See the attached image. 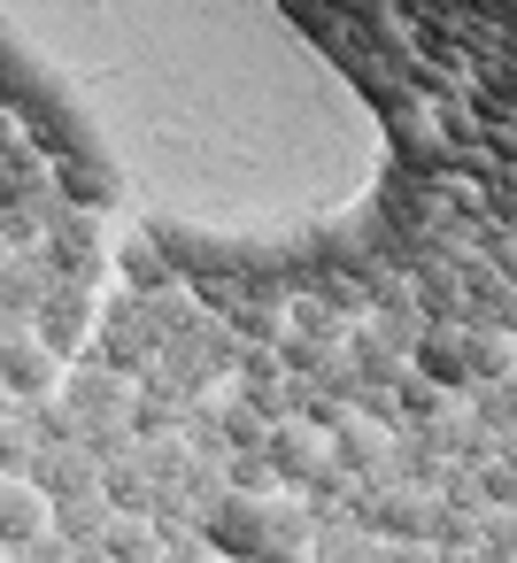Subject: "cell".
Returning a JSON list of instances; mask_svg holds the SVG:
<instances>
[{"label": "cell", "mask_w": 517, "mask_h": 563, "mask_svg": "<svg viewBox=\"0 0 517 563\" xmlns=\"http://www.w3.org/2000/svg\"><path fill=\"white\" fill-rule=\"evenodd\" d=\"M0 417H9V401H0Z\"/></svg>", "instance_id": "13"}, {"label": "cell", "mask_w": 517, "mask_h": 563, "mask_svg": "<svg viewBox=\"0 0 517 563\" xmlns=\"http://www.w3.org/2000/svg\"><path fill=\"white\" fill-rule=\"evenodd\" d=\"M40 440H32V424L24 417H0V478H32L40 471Z\"/></svg>", "instance_id": "10"}, {"label": "cell", "mask_w": 517, "mask_h": 563, "mask_svg": "<svg viewBox=\"0 0 517 563\" xmlns=\"http://www.w3.org/2000/svg\"><path fill=\"white\" fill-rule=\"evenodd\" d=\"M109 517H117V509H109V494H101V486H94V494H78V501H55V532H63L70 548H94V540L109 532Z\"/></svg>", "instance_id": "9"}, {"label": "cell", "mask_w": 517, "mask_h": 563, "mask_svg": "<svg viewBox=\"0 0 517 563\" xmlns=\"http://www.w3.org/2000/svg\"><path fill=\"white\" fill-rule=\"evenodd\" d=\"M0 255H9V240H0Z\"/></svg>", "instance_id": "12"}, {"label": "cell", "mask_w": 517, "mask_h": 563, "mask_svg": "<svg viewBox=\"0 0 517 563\" xmlns=\"http://www.w3.org/2000/svg\"><path fill=\"white\" fill-rule=\"evenodd\" d=\"M63 409L78 417V432L86 424H117V417H132V386L117 378V371H63Z\"/></svg>", "instance_id": "4"}, {"label": "cell", "mask_w": 517, "mask_h": 563, "mask_svg": "<svg viewBox=\"0 0 517 563\" xmlns=\"http://www.w3.org/2000/svg\"><path fill=\"white\" fill-rule=\"evenodd\" d=\"M55 532V501L32 486V478H0V548H32V540H47Z\"/></svg>", "instance_id": "5"}, {"label": "cell", "mask_w": 517, "mask_h": 563, "mask_svg": "<svg viewBox=\"0 0 517 563\" xmlns=\"http://www.w3.org/2000/svg\"><path fill=\"white\" fill-rule=\"evenodd\" d=\"M94 548H101L109 563H163V532H155L147 517H124V509L109 517V532H101Z\"/></svg>", "instance_id": "8"}, {"label": "cell", "mask_w": 517, "mask_h": 563, "mask_svg": "<svg viewBox=\"0 0 517 563\" xmlns=\"http://www.w3.org/2000/svg\"><path fill=\"white\" fill-rule=\"evenodd\" d=\"M124 278H132L140 294H147V286H155V294H170V263L155 255V240H147V232H140V240H124Z\"/></svg>", "instance_id": "11"}, {"label": "cell", "mask_w": 517, "mask_h": 563, "mask_svg": "<svg viewBox=\"0 0 517 563\" xmlns=\"http://www.w3.org/2000/svg\"><path fill=\"white\" fill-rule=\"evenodd\" d=\"M0 555H9V548H0Z\"/></svg>", "instance_id": "14"}, {"label": "cell", "mask_w": 517, "mask_h": 563, "mask_svg": "<svg viewBox=\"0 0 517 563\" xmlns=\"http://www.w3.org/2000/svg\"><path fill=\"white\" fill-rule=\"evenodd\" d=\"M0 55L170 232L294 247L371 209L386 132L278 0H0Z\"/></svg>", "instance_id": "1"}, {"label": "cell", "mask_w": 517, "mask_h": 563, "mask_svg": "<svg viewBox=\"0 0 517 563\" xmlns=\"http://www.w3.org/2000/svg\"><path fill=\"white\" fill-rule=\"evenodd\" d=\"M101 332V301H94V286L86 278H55V294L40 301V324H32V340L55 355V363H86V340Z\"/></svg>", "instance_id": "2"}, {"label": "cell", "mask_w": 517, "mask_h": 563, "mask_svg": "<svg viewBox=\"0 0 517 563\" xmlns=\"http://www.w3.org/2000/svg\"><path fill=\"white\" fill-rule=\"evenodd\" d=\"M63 394V363L40 347V340H16V347H0V401L9 409H40Z\"/></svg>", "instance_id": "3"}, {"label": "cell", "mask_w": 517, "mask_h": 563, "mask_svg": "<svg viewBox=\"0 0 517 563\" xmlns=\"http://www.w3.org/2000/svg\"><path fill=\"white\" fill-rule=\"evenodd\" d=\"M47 294H55L47 255H0V317H40Z\"/></svg>", "instance_id": "6"}, {"label": "cell", "mask_w": 517, "mask_h": 563, "mask_svg": "<svg viewBox=\"0 0 517 563\" xmlns=\"http://www.w3.org/2000/svg\"><path fill=\"white\" fill-rule=\"evenodd\" d=\"M32 486H40L47 501H78V494H94V486H101V463H94L78 440H70V448H47V455H40V471H32Z\"/></svg>", "instance_id": "7"}]
</instances>
